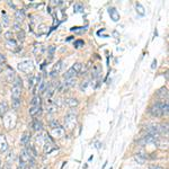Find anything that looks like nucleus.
<instances>
[{
	"label": "nucleus",
	"instance_id": "nucleus-1",
	"mask_svg": "<svg viewBox=\"0 0 169 169\" xmlns=\"http://www.w3.org/2000/svg\"><path fill=\"white\" fill-rule=\"evenodd\" d=\"M20 94H22V79L16 78L15 79L14 86H13V89H11V98L19 99Z\"/></svg>",
	"mask_w": 169,
	"mask_h": 169
},
{
	"label": "nucleus",
	"instance_id": "nucleus-2",
	"mask_svg": "<svg viewBox=\"0 0 169 169\" xmlns=\"http://www.w3.org/2000/svg\"><path fill=\"white\" fill-rule=\"evenodd\" d=\"M64 123H65V126L68 129H73V127L76 126V123H77V115H76V112H71L68 113V115L64 117Z\"/></svg>",
	"mask_w": 169,
	"mask_h": 169
},
{
	"label": "nucleus",
	"instance_id": "nucleus-3",
	"mask_svg": "<svg viewBox=\"0 0 169 169\" xmlns=\"http://www.w3.org/2000/svg\"><path fill=\"white\" fill-rule=\"evenodd\" d=\"M18 69L20 71H23V72H29L33 69V63H32L31 60L28 59L23 60L22 62H19V64H18Z\"/></svg>",
	"mask_w": 169,
	"mask_h": 169
},
{
	"label": "nucleus",
	"instance_id": "nucleus-4",
	"mask_svg": "<svg viewBox=\"0 0 169 169\" xmlns=\"http://www.w3.org/2000/svg\"><path fill=\"white\" fill-rule=\"evenodd\" d=\"M150 113L151 115L156 116V117H159V116L162 115V112H161V103H157L153 106L150 108Z\"/></svg>",
	"mask_w": 169,
	"mask_h": 169
},
{
	"label": "nucleus",
	"instance_id": "nucleus-5",
	"mask_svg": "<svg viewBox=\"0 0 169 169\" xmlns=\"http://www.w3.org/2000/svg\"><path fill=\"white\" fill-rule=\"evenodd\" d=\"M146 131L148 135L159 136V125H149V126L146 127Z\"/></svg>",
	"mask_w": 169,
	"mask_h": 169
},
{
	"label": "nucleus",
	"instance_id": "nucleus-6",
	"mask_svg": "<svg viewBox=\"0 0 169 169\" xmlns=\"http://www.w3.org/2000/svg\"><path fill=\"white\" fill-rule=\"evenodd\" d=\"M31 159H32V156H31V153L28 152V150L27 149L23 150L22 153H20V162L27 165V162H29Z\"/></svg>",
	"mask_w": 169,
	"mask_h": 169
},
{
	"label": "nucleus",
	"instance_id": "nucleus-7",
	"mask_svg": "<svg viewBox=\"0 0 169 169\" xmlns=\"http://www.w3.org/2000/svg\"><path fill=\"white\" fill-rule=\"evenodd\" d=\"M8 149V142H7V139L3 134H0V151L5 152L6 150Z\"/></svg>",
	"mask_w": 169,
	"mask_h": 169
},
{
	"label": "nucleus",
	"instance_id": "nucleus-8",
	"mask_svg": "<svg viewBox=\"0 0 169 169\" xmlns=\"http://www.w3.org/2000/svg\"><path fill=\"white\" fill-rule=\"evenodd\" d=\"M51 134H52V136H54V138H62L63 135H64V130L62 129L61 126L56 127V129H53L52 130V132H51Z\"/></svg>",
	"mask_w": 169,
	"mask_h": 169
},
{
	"label": "nucleus",
	"instance_id": "nucleus-9",
	"mask_svg": "<svg viewBox=\"0 0 169 169\" xmlns=\"http://www.w3.org/2000/svg\"><path fill=\"white\" fill-rule=\"evenodd\" d=\"M108 13H110V16L114 22H117L120 19V14H118V11L116 10L115 8H110L108 9Z\"/></svg>",
	"mask_w": 169,
	"mask_h": 169
},
{
	"label": "nucleus",
	"instance_id": "nucleus-10",
	"mask_svg": "<svg viewBox=\"0 0 169 169\" xmlns=\"http://www.w3.org/2000/svg\"><path fill=\"white\" fill-rule=\"evenodd\" d=\"M157 95L160 97V98H162V99H165V98H168V89H167L166 87H162V88H160V89L158 90V93H157Z\"/></svg>",
	"mask_w": 169,
	"mask_h": 169
},
{
	"label": "nucleus",
	"instance_id": "nucleus-11",
	"mask_svg": "<svg viewBox=\"0 0 169 169\" xmlns=\"http://www.w3.org/2000/svg\"><path fill=\"white\" fill-rule=\"evenodd\" d=\"M61 67H62V61H59V62H58V63H56V64L53 67V70L51 71V77H55V76H58V72H59V71H60Z\"/></svg>",
	"mask_w": 169,
	"mask_h": 169
},
{
	"label": "nucleus",
	"instance_id": "nucleus-12",
	"mask_svg": "<svg viewBox=\"0 0 169 169\" xmlns=\"http://www.w3.org/2000/svg\"><path fill=\"white\" fill-rule=\"evenodd\" d=\"M77 76V72L74 70H73L72 68H70L69 70L67 71V72L64 73V79H71V78H76Z\"/></svg>",
	"mask_w": 169,
	"mask_h": 169
},
{
	"label": "nucleus",
	"instance_id": "nucleus-13",
	"mask_svg": "<svg viewBox=\"0 0 169 169\" xmlns=\"http://www.w3.org/2000/svg\"><path fill=\"white\" fill-rule=\"evenodd\" d=\"M29 114H31L32 116L41 114V106H32L31 108H29Z\"/></svg>",
	"mask_w": 169,
	"mask_h": 169
},
{
	"label": "nucleus",
	"instance_id": "nucleus-14",
	"mask_svg": "<svg viewBox=\"0 0 169 169\" xmlns=\"http://www.w3.org/2000/svg\"><path fill=\"white\" fill-rule=\"evenodd\" d=\"M29 140H31V133L25 132L23 134L22 139H20V142H22L23 144H27L28 142H29Z\"/></svg>",
	"mask_w": 169,
	"mask_h": 169
},
{
	"label": "nucleus",
	"instance_id": "nucleus-15",
	"mask_svg": "<svg viewBox=\"0 0 169 169\" xmlns=\"http://www.w3.org/2000/svg\"><path fill=\"white\" fill-rule=\"evenodd\" d=\"M15 17H16V22L17 23H22L24 19V11L23 10H16L15 13Z\"/></svg>",
	"mask_w": 169,
	"mask_h": 169
},
{
	"label": "nucleus",
	"instance_id": "nucleus-16",
	"mask_svg": "<svg viewBox=\"0 0 169 169\" xmlns=\"http://www.w3.org/2000/svg\"><path fill=\"white\" fill-rule=\"evenodd\" d=\"M134 159L138 163H143L144 160H146V156H143L142 153H136L134 156Z\"/></svg>",
	"mask_w": 169,
	"mask_h": 169
},
{
	"label": "nucleus",
	"instance_id": "nucleus-17",
	"mask_svg": "<svg viewBox=\"0 0 169 169\" xmlns=\"http://www.w3.org/2000/svg\"><path fill=\"white\" fill-rule=\"evenodd\" d=\"M67 104L69 105L71 108H73V107H76L77 105L79 104V101H78V99H76V98H69L67 100Z\"/></svg>",
	"mask_w": 169,
	"mask_h": 169
},
{
	"label": "nucleus",
	"instance_id": "nucleus-18",
	"mask_svg": "<svg viewBox=\"0 0 169 169\" xmlns=\"http://www.w3.org/2000/svg\"><path fill=\"white\" fill-rule=\"evenodd\" d=\"M168 110H169L168 101L161 103V112H162V115H168Z\"/></svg>",
	"mask_w": 169,
	"mask_h": 169
},
{
	"label": "nucleus",
	"instance_id": "nucleus-19",
	"mask_svg": "<svg viewBox=\"0 0 169 169\" xmlns=\"http://www.w3.org/2000/svg\"><path fill=\"white\" fill-rule=\"evenodd\" d=\"M33 129L35 130V131H41V130H42V123H41L38 120H35L33 123Z\"/></svg>",
	"mask_w": 169,
	"mask_h": 169
},
{
	"label": "nucleus",
	"instance_id": "nucleus-20",
	"mask_svg": "<svg viewBox=\"0 0 169 169\" xmlns=\"http://www.w3.org/2000/svg\"><path fill=\"white\" fill-rule=\"evenodd\" d=\"M38 91L39 93H44L45 91V89H46V87H48V84H46V82L45 81H41V82H38Z\"/></svg>",
	"mask_w": 169,
	"mask_h": 169
},
{
	"label": "nucleus",
	"instance_id": "nucleus-21",
	"mask_svg": "<svg viewBox=\"0 0 169 169\" xmlns=\"http://www.w3.org/2000/svg\"><path fill=\"white\" fill-rule=\"evenodd\" d=\"M56 110H58V106H56V104H53V103H52V104H50L48 106V113H50V114H52V113H55L56 112Z\"/></svg>",
	"mask_w": 169,
	"mask_h": 169
},
{
	"label": "nucleus",
	"instance_id": "nucleus-22",
	"mask_svg": "<svg viewBox=\"0 0 169 169\" xmlns=\"http://www.w3.org/2000/svg\"><path fill=\"white\" fill-rule=\"evenodd\" d=\"M32 106H39L41 104V98H39V96H35L33 99H32Z\"/></svg>",
	"mask_w": 169,
	"mask_h": 169
},
{
	"label": "nucleus",
	"instance_id": "nucleus-23",
	"mask_svg": "<svg viewBox=\"0 0 169 169\" xmlns=\"http://www.w3.org/2000/svg\"><path fill=\"white\" fill-rule=\"evenodd\" d=\"M136 11H138V14L141 15V16H144V14H146L143 6L140 5V3H136Z\"/></svg>",
	"mask_w": 169,
	"mask_h": 169
},
{
	"label": "nucleus",
	"instance_id": "nucleus-24",
	"mask_svg": "<svg viewBox=\"0 0 169 169\" xmlns=\"http://www.w3.org/2000/svg\"><path fill=\"white\" fill-rule=\"evenodd\" d=\"M7 110H8V106H7V103H6V101H3V104H0V114H1V115L5 114V113L7 112Z\"/></svg>",
	"mask_w": 169,
	"mask_h": 169
},
{
	"label": "nucleus",
	"instance_id": "nucleus-25",
	"mask_svg": "<svg viewBox=\"0 0 169 169\" xmlns=\"http://www.w3.org/2000/svg\"><path fill=\"white\" fill-rule=\"evenodd\" d=\"M72 69L76 71L77 73H79L82 69V64H81V63H79V62H77V63H74V64L72 65Z\"/></svg>",
	"mask_w": 169,
	"mask_h": 169
},
{
	"label": "nucleus",
	"instance_id": "nucleus-26",
	"mask_svg": "<svg viewBox=\"0 0 169 169\" xmlns=\"http://www.w3.org/2000/svg\"><path fill=\"white\" fill-rule=\"evenodd\" d=\"M15 77V72L13 70H10V69H8V72H7V81H13V79H14Z\"/></svg>",
	"mask_w": 169,
	"mask_h": 169
},
{
	"label": "nucleus",
	"instance_id": "nucleus-27",
	"mask_svg": "<svg viewBox=\"0 0 169 169\" xmlns=\"http://www.w3.org/2000/svg\"><path fill=\"white\" fill-rule=\"evenodd\" d=\"M3 27H8V25H9V18H8V16L5 14L3 11Z\"/></svg>",
	"mask_w": 169,
	"mask_h": 169
},
{
	"label": "nucleus",
	"instance_id": "nucleus-28",
	"mask_svg": "<svg viewBox=\"0 0 169 169\" xmlns=\"http://www.w3.org/2000/svg\"><path fill=\"white\" fill-rule=\"evenodd\" d=\"M99 72H100V70H99V67H97V65H95V67L93 68V72H91V76H93V78H97L99 74Z\"/></svg>",
	"mask_w": 169,
	"mask_h": 169
},
{
	"label": "nucleus",
	"instance_id": "nucleus-29",
	"mask_svg": "<svg viewBox=\"0 0 169 169\" xmlns=\"http://www.w3.org/2000/svg\"><path fill=\"white\" fill-rule=\"evenodd\" d=\"M160 133H168V124H166V125H160L159 126V134Z\"/></svg>",
	"mask_w": 169,
	"mask_h": 169
},
{
	"label": "nucleus",
	"instance_id": "nucleus-30",
	"mask_svg": "<svg viewBox=\"0 0 169 169\" xmlns=\"http://www.w3.org/2000/svg\"><path fill=\"white\" fill-rule=\"evenodd\" d=\"M73 8H74V11H76V13H81V11H84V6L80 5V3H76Z\"/></svg>",
	"mask_w": 169,
	"mask_h": 169
},
{
	"label": "nucleus",
	"instance_id": "nucleus-31",
	"mask_svg": "<svg viewBox=\"0 0 169 169\" xmlns=\"http://www.w3.org/2000/svg\"><path fill=\"white\" fill-rule=\"evenodd\" d=\"M17 37H18V41H19V42H23V41L25 39V32H24V31L18 32V34H17Z\"/></svg>",
	"mask_w": 169,
	"mask_h": 169
},
{
	"label": "nucleus",
	"instance_id": "nucleus-32",
	"mask_svg": "<svg viewBox=\"0 0 169 169\" xmlns=\"http://www.w3.org/2000/svg\"><path fill=\"white\" fill-rule=\"evenodd\" d=\"M7 46H8L9 49H14L15 46H17V44L14 39H9V41H7Z\"/></svg>",
	"mask_w": 169,
	"mask_h": 169
},
{
	"label": "nucleus",
	"instance_id": "nucleus-33",
	"mask_svg": "<svg viewBox=\"0 0 169 169\" xmlns=\"http://www.w3.org/2000/svg\"><path fill=\"white\" fill-rule=\"evenodd\" d=\"M20 106V99H13V107L17 110Z\"/></svg>",
	"mask_w": 169,
	"mask_h": 169
},
{
	"label": "nucleus",
	"instance_id": "nucleus-34",
	"mask_svg": "<svg viewBox=\"0 0 169 169\" xmlns=\"http://www.w3.org/2000/svg\"><path fill=\"white\" fill-rule=\"evenodd\" d=\"M88 84H89V81H88V80H84V81H82L81 86H80V88H81V90H86V89H87Z\"/></svg>",
	"mask_w": 169,
	"mask_h": 169
},
{
	"label": "nucleus",
	"instance_id": "nucleus-35",
	"mask_svg": "<svg viewBox=\"0 0 169 169\" xmlns=\"http://www.w3.org/2000/svg\"><path fill=\"white\" fill-rule=\"evenodd\" d=\"M35 80H36V77L32 76L31 79H29V82H28V84H29V88H32L34 86V84H35Z\"/></svg>",
	"mask_w": 169,
	"mask_h": 169
},
{
	"label": "nucleus",
	"instance_id": "nucleus-36",
	"mask_svg": "<svg viewBox=\"0 0 169 169\" xmlns=\"http://www.w3.org/2000/svg\"><path fill=\"white\" fill-rule=\"evenodd\" d=\"M50 126L53 127V129H56V127H59V122L54 120V121H52V122L50 123Z\"/></svg>",
	"mask_w": 169,
	"mask_h": 169
},
{
	"label": "nucleus",
	"instance_id": "nucleus-37",
	"mask_svg": "<svg viewBox=\"0 0 169 169\" xmlns=\"http://www.w3.org/2000/svg\"><path fill=\"white\" fill-rule=\"evenodd\" d=\"M10 160H11V161L14 160V153H13V152H9V155L7 156V161L9 162Z\"/></svg>",
	"mask_w": 169,
	"mask_h": 169
},
{
	"label": "nucleus",
	"instance_id": "nucleus-38",
	"mask_svg": "<svg viewBox=\"0 0 169 169\" xmlns=\"http://www.w3.org/2000/svg\"><path fill=\"white\" fill-rule=\"evenodd\" d=\"M5 37L7 38V41H9V39L13 37V33H11V32H7V33L5 34Z\"/></svg>",
	"mask_w": 169,
	"mask_h": 169
},
{
	"label": "nucleus",
	"instance_id": "nucleus-39",
	"mask_svg": "<svg viewBox=\"0 0 169 169\" xmlns=\"http://www.w3.org/2000/svg\"><path fill=\"white\" fill-rule=\"evenodd\" d=\"M6 61V58H5V55L3 54H1L0 53V64H3V62Z\"/></svg>",
	"mask_w": 169,
	"mask_h": 169
},
{
	"label": "nucleus",
	"instance_id": "nucleus-40",
	"mask_svg": "<svg viewBox=\"0 0 169 169\" xmlns=\"http://www.w3.org/2000/svg\"><path fill=\"white\" fill-rule=\"evenodd\" d=\"M149 169H163V168L160 166H157V165H152V166L149 167Z\"/></svg>",
	"mask_w": 169,
	"mask_h": 169
},
{
	"label": "nucleus",
	"instance_id": "nucleus-41",
	"mask_svg": "<svg viewBox=\"0 0 169 169\" xmlns=\"http://www.w3.org/2000/svg\"><path fill=\"white\" fill-rule=\"evenodd\" d=\"M84 44V41H77L76 42V48H79V45Z\"/></svg>",
	"mask_w": 169,
	"mask_h": 169
},
{
	"label": "nucleus",
	"instance_id": "nucleus-42",
	"mask_svg": "<svg viewBox=\"0 0 169 169\" xmlns=\"http://www.w3.org/2000/svg\"><path fill=\"white\" fill-rule=\"evenodd\" d=\"M49 52H50V55H52L54 52V46H50V49H49Z\"/></svg>",
	"mask_w": 169,
	"mask_h": 169
},
{
	"label": "nucleus",
	"instance_id": "nucleus-43",
	"mask_svg": "<svg viewBox=\"0 0 169 169\" xmlns=\"http://www.w3.org/2000/svg\"><path fill=\"white\" fill-rule=\"evenodd\" d=\"M156 67H157V61H156V60H153V61H152V65H151V68H152V69H155Z\"/></svg>",
	"mask_w": 169,
	"mask_h": 169
},
{
	"label": "nucleus",
	"instance_id": "nucleus-44",
	"mask_svg": "<svg viewBox=\"0 0 169 169\" xmlns=\"http://www.w3.org/2000/svg\"><path fill=\"white\" fill-rule=\"evenodd\" d=\"M53 3H54V5H60V3H61V1H60V0H53Z\"/></svg>",
	"mask_w": 169,
	"mask_h": 169
},
{
	"label": "nucleus",
	"instance_id": "nucleus-45",
	"mask_svg": "<svg viewBox=\"0 0 169 169\" xmlns=\"http://www.w3.org/2000/svg\"><path fill=\"white\" fill-rule=\"evenodd\" d=\"M15 28H16V29H19V24H18V23L15 24Z\"/></svg>",
	"mask_w": 169,
	"mask_h": 169
},
{
	"label": "nucleus",
	"instance_id": "nucleus-46",
	"mask_svg": "<svg viewBox=\"0 0 169 169\" xmlns=\"http://www.w3.org/2000/svg\"><path fill=\"white\" fill-rule=\"evenodd\" d=\"M9 3V6H11V7H13V8H15V5L13 3Z\"/></svg>",
	"mask_w": 169,
	"mask_h": 169
},
{
	"label": "nucleus",
	"instance_id": "nucleus-47",
	"mask_svg": "<svg viewBox=\"0 0 169 169\" xmlns=\"http://www.w3.org/2000/svg\"><path fill=\"white\" fill-rule=\"evenodd\" d=\"M0 33H1V24H0Z\"/></svg>",
	"mask_w": 169,
	"mask_h": 169
}]
</instances>
